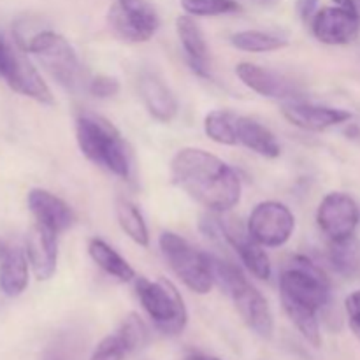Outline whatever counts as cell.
Listing matches in <instances>:
<instances>
[{
	"label": "cell",
	"instance_id": "cell-1",
	"mask_svg": "<svg viewBox=\"0 0 360 360\" xmlns=\"http://www.w3.org/2000/svg\"><path fill=\"white\" fill-rule=\"evenodd\" d=\"M172 181L197 204L213 213L232 210L241 199L238 172L200 148H183L171 162Z\"/></svg>",
	"mask_w": 360,
	"mask_h": 360
},
{
	"label": "cell",
	"instance_id": "cell-2",
	"mask_svg": "<svg viewBox=\"0 0 360 360\" xmlns=\"http://www.w3.org/2000/svg\"><path fill=\"white\" fill-rule=\"evenodd\" d=\"M76 141L81 153L91 164L122 179L130 178L132 160L129 146L111 122L84 112L76 120Z\"/></svg>",
	"mask_w": 360,
	"mask_h": 360
},
{
	"label": "cell",
	"instance_id": "cell-3",
	"mask_svg": "<svg viewBox=\"0 0 360 360\" xmlns=\"http://www.w3.org/2000/svg\"><path fill=\"white\" fill-rule=\"evenodd\" d=\"M214 281L229 294L243 322L264 340H271L274 333V316L267 299L250 283L245 274L231 262L211 257Z\"/></svg>",
	"mask_w": 360,
	"mask_h": 360
},
{
	"label": "cell",
	"instance_id": "cell-4",
	"mask_svg": "<svg viewBox=\"0 0 360 360\" xmlns=\"http://www.w3.org/2000/svg\"><path fill=\"white\" fill-rule=\"evenodd\" d=\"M25 49L39 60L46 72L67 91H79L86 86V70L79 62L76 49L63 35L53 30H42L32 35Z\"/></svg>",
	"mask_w": 360,
	"mask_h": 360
},
{
	"label": "cell",
	"instance_id": "cell-5",
	"mask_svg": "<svg viewBox=\"0 0 360 360\" xmlns=\"http://www.w3.org/2000/svg\"><path fill=\"white\" fill-rule=\"evenodd\" d=\"M280 299L320 313L330 302V281L311 259L294 255L280 273Z\"/></svg>",
	"mask_w": 360,
	"mask_h": 360
},
{
	"label": "cell",
	"instance_id": "cell-6",
	"mask_svg": "<svg viewBox=\"0 0 360 360\" xmlns=\"http://www.w3.org/2000/svg\"><path fill=\"white\" fill-rule=\"evenodd\" d=\"M136 292L141 306L157 330L165 336H178L188 323V311L178 288L165 278L148 280L136 276Z\"/></svg>",
	"mask_w": 360,
	"mask_h": 360
},
{
	"label": "cell",
	"instance_id": "cell-7",
	"mask_svg": "<svg viewBox=\"0 0 360 360\" xmlns=\"http://www.w3.org/2000/svg\"><path fill=\"white\" fill-rule=\"evenodd\" d=\"M158 246L165 262L186 288L199 295L210 294L214 285L211 255L193 248L186 239L174 232H162Z\"/></svg>",
	"mask_w": 360,
	"mask_h": 360
},
{
	"label": "cell",
	"instance_id": "cell-8",
	"mask_svg": "<svg viewBox=\"0 0 360 360\" xmlns=\"http://www.w3.org/2000/svg\"><path fill=\"white\" fill-rule=\"evenodd\" d=\"M0 79L13 91L39 104L55 102L51 90L18 42L0 30Z\"/></svg>",
	"mask_w": 360,
	"mask_h": 360
},
{
	"label": "cell",
	"instance_id": "cell-9",
	"mask_svg": "<svg viewBox=\"0 0 360 360\" xmlns=\"http://www.w3.org/2000/svg\"><path fill=\"white\" fill-rule=\"evenodd\" d=\"M112 34L127 42H148L160 27L157 11L146 0H116L108 13Z\"/></svg>",
	"mask_w": 360,
	"mask_h": 360
},
{
	"label": "cell",
	"instance_id": "cell-10",
	"mask_svg": "<svg viewBox=\"0 0 360 360\" xmlns=\"http://www.w3.org/2000/svg\"><path fill=\"white\" fill-rule=\"evenodd\" d=\"M248 234L264 248H280L290 241L295 217L290 207L278 200L259 202L248 217Z\"/></svg>",
	"mask_w": 360,
	"mask_h": 360
},
{
	"label": "cell",
	"instance_id": "cell-11",
	"mask_svg": "<svg viewBox=\"0 0 360 360\" xmlns=\"http://www.w3.org/2000/svg\"><path fill=\"white\" fill-rule=\"evenodd\" d=\"M360 221L359 204L345 192H330L320 200L316 210V224L330 243L354 238Z\"/></svg>",
	"mask_w": 360,
	"mask_h": 360
},
{
	"label": "cell",
	"instance_id": "cell-12",
	"mask_svg": "<svg viewBox=\"0 0 360 360\" xmlns=\"http://www.w3.org/2000/svg\"><path fill=\"white\" fill-rule=\"evenodd\" d=\"M211 224L220 232L221 238L234 248L239 260L245 264V267L253 276L259 278V280H269L271 273H273L269 257H267L264 246L259 245L248 234V229H243L236 224H229V221L220 220H211Z\"/></svg>",
	"mask_w": 360,
	"mask_h": 360
},
{
	"label": "cell",
	"instance_id": "cell-13",
	"mask_svg": "<svg viewBox=\"0 0 360 360\" xmlns=\"http://www.w3.org/2000/svg\"><path fill=\"white\" fill-rule=\"evenodd\" d=\"M311 32L320 42L329 46L350 44L359 37L360 14L341 7H323L311 20Z\"/></svg>",
	"mask_w": 360,
	"mask_h": 360
},
{
	"label": "cell",
	"instance_id": "cell-14",
	"mask_svg": "<svg viewBox=\"0 0 360 360\" xmlns=\"http://www.w3.org/2000/svg\"><path fill=\"white\" fill-rule=\"evenodd\" d=\"M236 76L241 79L245 86L255 94L267 98H281V101H297L299 88L288 77L274 72V70L264 69L250 62H241L236 65Z\"/></svg>",
	"mask_w": 360,
	"mask_h": 360
},
{
	"label": "cell",
	"instance_id": "cell-15",
	"mask_svg": "<svg viewBox=\"0 0 360 360\" xmlns=\"http://www.w3.org/2000/svg\"><path fill=\"white\" fill-rule=\"evenodd\" d=\"M281 112L292 125L308 130V132H323V130L333 129V127L352 120V112L347 109L316 105L301 101H290L283 104Z\"/></svg>",
	"mask_w": 360,
	"mask_h": 360
},
{
	"label": "cell",
	"instance_id": "cell-16",
	"mask_svg": "<svg viewBox=\"0 0 360 360\" xmlns=\"http://www.w3.org/2000/svg\"><path fill=\"white\" fill-rule=\"evenodd\" d=\"M27 204L35 224L58 236L72 227L76 220L72 207L58 195L44 188H32L28 192Z\"/></svg>",
	"mask_w": 360,
	"mask_h": 360
},
{
	"label": "cell",
	"instance_id": "cell-17",
	"mask_svg": "<svg viewBox=\"0 0 360 360\" xmlns=\"http://www.w3.org/2000/svg\"><path fill=\"white\" fill-rule=\"evenodd\" d=\"M27 257L39 281L53 278L58 262V234L35 224L27 238Z\"/></svg>",
	"mask_w": 360,
	"mask_h": 360
},
{
	"label": "cell",
	"instance_id": "cell-18",
	"mask_svg": "<svg viewBox=\"0 0 360 360\" xmlns=\"http://www.w3.org/2000/svg\"><path fill=\"white\" fill-rule=\"evenodd\" d=\"M27 252L16 245L0 241V292L6 297H18L28 287Z\"/></svg>",
	"mask_w": 360,
	"mask_h": 360
},
{
	"label": "cell",
	"instance_id": "cell-19",
	"mask_svg": "<svg viewBox=\"0 0 360 360\" xmlns=\"http://www.w3.org/2000/svg\"><path fill=\"white\" fill-rule=\"evenodd\" d=\"M234 137L236 146H245L260 157L278 158L281 155L276 136L266 125L238 112H234Z\"/></svg>",
	"mask_w": 360,
	"mask_h": 360
},
{
	"label": "cell",
	"instance_id": "cell-20",
	"mask_svg": "<svg viewBox=\"0 0 360 360\" xmlns=\"http://www.w3.org/2000/svg\"><path fill=\"white\" fill-rule=\"evenodd\" d=\"M139 95L143 104L146 105L148 112L157 122L169 123L178 115V98L174 97L171 88L155 74L144 72L139 77Z\"/></svg>",
	"mask_w": 360,
	"mask_h": 360
},
{
	"label": "cell",
	"instance_id": "cell-21",
	"mask_svg": "<svg viewBox=\"0 0 360 360\" xmlns=\"http://www.w3.org/2000/svg\"><path fill=\"white\" fill-rule=\"evenodd\" d=\"M176 32H178L179 42L185 49L190 67L199 76L210 77V69H207V53H210V49H207L206 37H204V32L199 27V23L190 14H185V16H179L176 20Z\"/></svg>",
	"mask_w": 360,
	"mask_h": 360
},
{
	"label": "cell",
	"instance_id": "cell-22",
	"mask_svg": "<svg viewBox=\"0 0 360 360\" xmlns=\"http://www.w3.org/2000/svg\"><path fill=\"white\" fill-rule=\"evenodd\" d=\"M88 253H90L91 260L104 273H108L109 276L116 278L120 281H125V283L136 280V271H134V267L112 246H109L102 239H90V243H88Z\"/></svg>",
	"mask_w": 360,
	"mask_h": 360
},
{
	"label": "cell",
	"instance_id": "cell-23",
	"mask_svg": "<svg viewBox=\"0 0 360 360\" xmlns=\"http://www.w3.org/2000/svg\"><path fill=\"white\" fill-rule=\"evenodd\" d=\"M116 218H118V224L122 227V231L132 239L136 245L148 248L150 246V232H148V225L144 221L143 213H141L139 207L134 202H130L129 199H123L120 197L116 200Z\"/></svg>",
	"mask_w": 360,
	"mask_h": 360
},
{
	"label": "cell",
	"instance_id": "cell-24",
	"mask_svg": "<svg viewBox=\"0 0 360 360\" xmlns=\"http://www.w3.org/2000/svg\"><path fill=\"white\" fill-rule=\"evenodd\" d=\"M329 260L334 271L345 278H360V243L355 238L330 243Z\"/></svg>",
	"mask_w": 360,
	"mask_h": 360
},
{
	"label": "cell",
	"instance_id": "cell-25",
	"mask_svg": "<svg viewBox=\"0 0 360 360\" xmlns=\"http://www.w3.org/2000/svg\"><path fill=\"white\" fill-rule=\"evenodd\" d=\"M231 44L238 48L239 51L246 53H269L278 51L288 44L287 39L280 35L269 34V32L260 30H243L231 37Z\"/></svg>",
	"mask_w": 360,
	"mask_h": 360
},
{
	"label": "cell",
	"instance_id": "cell-26",
	"mask_svg": "<svg viewBox=\"0 0 360 360\" xmlns=\"http://www.w3.org/2000/svg\"><path fill=\"white\" fill-rule=\"evenodd\" d=\"M204 132L213 143L224 146H236L234 112L227 109H217L207 112L204 118Z\"/></svg>",
	"mask_w": 360,
	"mask_h": 360
},
{
	"label": "cell",
	"instance_id": "cell-27",
	"mask_svg": "<svg viewBox=\"0 0 360 360\" xmlns=\"http://www.w3.org/2000/svg\"><path fill=\"white\" fill-rule=\"evenodd\" d=\"M134 350L127 338L120 329L105 336L101 343L95 347L90 360H125L129 355H132Z\"/></svg>",
	"mask_w": 360,
	"mask_h": 360
},
{
	"label": "cell",
	"instance_id": "cell-28",
	"mask_svg": "<svg viewBox=\"0 0 360 360\" xmlns=\"http://www.w3.org/2000/svg\"><path fill=\"white\" fill-rule=\"evenodd\" d=\"M181 7L190 16H221L239 11L236 0H181Z\"/></svg>",
	"mask_w": 360,
	"mask_h": 360
},
{
	"label": "cell",
	"instance_id": "cell-29",
	"mask_svg": "<svg viewBox=\"0 0 360 360\" xmlns=\"http://www.w3.org/2000/svg\"><path fill=\"white\" fill-rule=\"evenodd\" d=\"M118 329L122 330L123 336L127 338V341H129L130 347H132L134 354L143 350L148 345V341H150V330H148L146 323L143 322V319H141L137 313L127 315L125 319H123V322L120 323Z\"/></svg>",
	"mask_w": 360,
	"mask_h": 360
},
{
	"label": "cell",
	"instance_id": "cell-30",
	"mask_svg": "<svg viewBox=\"0 0 360 360\" xmlns=\"http://www.w3.org/2000/svg\"><path fill=\"white\" fill-rule=\"evenodd\" d=\"M88 91L97 98L115 97L120 91V81L116 79V77L104 76V74H102V76L90 79V83H88Z\"/></svg>",
	"mask_w": 360,
	"mask_h": 360
},
{
	"label": "cell",
	"instance_id": "cell-31",
	"mask_svg": "<svg viewBox=\"0 0 360 360\" xmlns=\"http://www.w3.org/2000/svg\"><path fill=\"white\" fill-rule=\"evenodd\" d=\"M345 311H347L352 333L360 340V288L348 295L345 301Z\"/></svg>",
	"mask_w": 360,
	"mask_h": 360
},
{
	"label": "cell",
	"instance_id": "cell-32",
	"mask_svg": "<svg viewBox=\"0 0 360 360\" xmlns=\"http://www.w3.org/2000/svg\"><path fill=\"white\" fill-rule=\"evenodd\" d=\"M316 6L319 0H295V9L304 23H311L313 16L316 14Z\"/></svg>",
	"mask_w": 360,
	"mask_h": 360
},
{
	"label": "cell",
	"instance_id": "cell-33",
	"mask_svg": "<svg viewBox=\"0 0 360 360\" xmlns=\"http://www.w3.org/2000/svg\"><path fill=\"white\" fill-rule=\"evenodd\" d=\"M333 2L336 4L338 7H341V9H347V11H350V13H359L357 0H333Z\"/></svg>",
	"mask_w": 360,
	"mask_h": 360
},
{
	"label": "cell",
	"instance_id": "cell-34",
	"mask_svg": "<svg viewBox=\"0 0 360 360\" xmlns=\"http://www.w3.org/2000/svg\"><path fill=\"white\" fill-rule=\"evenodd\" d=\"M183 360H210V357H206V355H188Z\"/></svg>",
	"mask_w": 360,
	"mask_h": 360
},
{
	"label": "cell",
	"instance_id": "cell-35",
	"mask_svg": "<svg viewBox=\"0 0 360 360\" xmlns=\"http://www.w3.org/2000/svg\"><path fill=\"white\" fill-rule=\"evenodd\" d=\"M210 360H221V359H214V357H210Z\"/></svg>",
	"mask_w": 360,
	"mask_h": 360
},
{
	"label": "cell",
	"instance_id": "cell-36",
	"mask_svg": "<svg viewBox=\"0 0 360 360\" xmlns=\"http://www.w3.org/2000/svg\"><path fill=\"white\" fill-rule=\"evenodd\" d=\"M357 6H359V9H360V0H357Z\"/></svg>",
	"mask_w": 360,
	"mask_h": 360
}]
</instances>
